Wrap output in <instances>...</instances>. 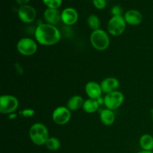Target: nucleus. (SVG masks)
<instances>
[{
  "mask_svg": "<svg viewBox=\"0 0 153 153\" xmlns=\"http://www.w3.org/2000/svg\"><path fill=\"white\" fill-rule=\"evenodd\" d=\"M46 146L51 151H57L61 147V142L59 139L55 137H50L46 143Z\"/></svg>",
  "mask_w": 153,
  "mask_h": 153,
  "instance_id": "20",
  "label": "nucleus"
},
{
  "mask_svg": "<svg viewBox=\"0 0 153 153\" xmlns=\"http://www.w3.org/2000/svg\"><path fill=\"white\" fill-rule=\"evenodd\" d=\"M93 4L96 8L99 10H102L106 7V0H93Z\"/></svg>",
  "mask_w": 153,
  "mask_h": 153,
  "instance_id": "22",
  "label": "nucleus"
},
{
  "mask_svg": "<svg viewBox=\"0 0 153 153\" xmlns=\"http://www.w3.org/2000/svg\"><path fill=\"white\" fill-rule=\"evenodd\" d=\"M152 121H153V110H152Z\"/></svg>",
  "mask_w": 153,
  "mask_h": 153,
  "instance_id": "27",
  "label": "nucleus"
},
{
  "mask_svg": "<svg viewBox=\"0 0 153 153\" xmlns=\"http://www.w3.org/2000/svg\"><path fill=\"white\" fill-rule=\"evenodd\" d=\"M137 153H153L152 151H145V150H142L140 152H138Z\"/></svg>",
  "mask_w": 153,
  "mask_h": 153,
  "instance_id": "26",
  "label": "nucleus"
},
{
  "mask_svg": "<svg viewBox=\"0 0 153 153\" xmlns=\"http://www.w3.org/2000/svg\"><path fill=\"white\" fill-rule=\"evenodd\" d=\"M84 100L81 96L79 95H75L73 96L70 100L67 102V107L70 111H73L79 110L80 108L83 106Z\"/></svg>",
  "mask_w": 153,
  "mask_h": 153,
  "instance_id": "16",
  "label": "nucleus"
},
{
  "mask_svg": "<svg viewBox=\"0 0 153 153\" xmlns=\"http://www.w3.org/2000/svg\"><path fill=\"white\" fill-rule=\"evenodd\" d=\"M16 48H17L18 52L21 55H25V56H31L37 52V44L32 39L24 37L18 41Z\"/></svg>",
  "mask_w": 153,
  "mask_h": 153,
  "instance_id": "6",
  "label": "nucleus"
},
{
  "mask_svg": "<svg viewBox=\"0 0 153 153\" xmlns=\"http://www.w3.org/2000/svg\"><path fill=\"white\" fill-rule=\"evenodd\" d=\"M45 20L48 24L52 25H58L61 21V12L58 9L47 8L43 13Z\"/></svg>",
  "mask_w": 153,
  "mask_h": 153,
  "instance_id": "12",
  "label": "nucleus"
},
{
  "mask_svg": "<svg viewBox=\"0 0 153 153\" xmlns=\"http://www.w3.org/2000/svg\"><path fill=\"white\" fill-rule=\"evenodd\" d=\"M29 137L31 141L37 146L46 144L49 137V131L46 126L40 123L33 124L29 129Z\"/></svg>",
  "mask_w": 153,
  "mask_h": 153,
  "instance_id": "2",
  "label": "nucleus"
},
{
  "mask_svg": "<svg viewBox=\"0 0 153 153\" xmlns=\"http://www.w3.org/2000/svg\"><path fill=\"white\" fill-rule=\"evenodd\" d=\"M43 2L48 8L58 9L62 4V0H43Z\"/></svg>",
  "mask_w": 153,
  "mask_h": 153,
  "instance_id": "21",
  "label": "nucleus"
},
{
  "mask_svg": "<svg viewBox=\"0 0 153 153\" xmlns=\"http://www.w3.org/2000/svg\"><path fill=\"white\" fill-rule=\"evenodd\" d=\"M103 100L105 107L110 110L114 111L120 107L123 104L124 101V95L120 91H116L106 94Z\"/></svg>",
  "mask_w": 153,
  "mask_h": 153,
  "instance_id": "7",
  "label": "nucleus"
},
{
  "mask_svg": "<svg viewBox=\"0 0 153 153\" xmlns=\"http://www.w3.org/2000/svg\"><path fill=\"white\" fill-rule=\"evenodd\" d=\"M140 146L145 151H152L153 149V137L151 134H145L140 137Z\"/></svg>",
  "mask_w": 153,
  "mask_h": 153,
  "instance_id": "18",
  "label": "nucleus"
},
{
  "mask_svg": "<svg viewBox=\"0 0 153 153\" xmlns=\"http://www.w3.org/2000/svg\"><path fill=\"white\" fill-rule=\"evenodd\" d=\"M126 28V22L124 16H112L108 22L107 28L108 31L111 35L120 36L125 31Z\"/></svg>",
  "mask_w": 153,
  "mask_h": 153,
  "instance_id": "4",
  "label": "nucleus"
},
{
  "mask_svg": "<svg viewBox=\"0 0 153 153\" xmlns=\"http://www.w3.org/2000/svg\"><path fill=\"white\" fill-rule=\"evenodd\" d=\"M100 117L101 122L107 126L112 125L115 120L114 113L113 112V111L108 108L102 110L100 114Z\"/></svg>",
  "mask_w": 153,
  "mask_h": 153,
  "instance_id": "15",
  "label": "nucleus"
},
{
  "mask_svg": "<svg viewBox=\"0 0 153 153\" xmlns=\"http://www.w3.org/2000/svg\"><path fill=\"white\" fill-rule=\"evenodd\" d=\"M19 106V101L12 95H2L0 97V111L4 114H13Z\"/></svg>",
  "mask_w": 153,
  "mask_h": 153,
  "instance_id": "5",
  "label": "nucleus"
},
{
  "mask_svg": "<svg viewBox=\"0 0 153 153\" xmlns=\"http://www.w3.org/2000/svg\"><path fill=\"white\" fill-rule=\"evenodd\" d=\"M34 111L28 109V110L23 111V112H22V114H23L25 117H31L34 114Z\"/></svg>",
  "mask_w": 153,
  "mask_h": 153,
  "instance_id": "24",
  "label": "nucleus"
},
{
  "mask_svg": "<svg viewBox=\"0 0 153 153\" xmlns=\"http://www.w3.org/2000/svg\"><path fill=\"white\" fill-rule=\"evenodd\" d=\"M99 107H100V102H98V100L88 99L84 102L82 108L86 113L93 114L98 110Z\"/></svg>",
  "mask_w": 153,
  "mask_h": 153,
  "instance_id": "17",
  "label": "nucleus"
},
{
  "mask_svg": "<svg viewBox=\"0 0 153 153\" xmlns=\"http://www.w3.org/2000/svg\"><path fill=\"white\" fill-rule=\"evenodd\" d=\"M85 93L89 99L99 100L101 99L102 90L100 84L97 83V82L91 81V82H88L85 85Z\"/></svg>",
  "mask_w": 153,
  "mask_h": 153,
  "instance_id": "10",
  "label": "nucleus"
},
{
  "mask_svg": "<svg viewBox=\"0 0 153 153\" xmlns=\"http://www.w3.org/2000/svg\"><path fill=\"white\" fill-rule=\"evenodd\" d=\"M88 25L89 28L92 29L93 31L100 29V25H101L100 18L95 14L90 15L88 18Z\"/></svg>",
  "mask_w": 153,
  "mask_h": 153,
  "instance_id": "19",
  "label": "nucleus"
},
{
  "mask_svg": "<svg viewBox=\"0 0 153 153\" xmlns=\"http://www.w3.org/2000/svg\"><path fill=\"white\" fill-rule=\"evenodd\" d=\"M124 19H125L126 23L131 25H137L141 23L143 20V16L141 13L137 10H128L124 14Z\"/></svg>",
  "mask_w": 153,
  "mask_h": 153,
  "instance_id": "14",
  "label": "nucleus"
},
{
  "mask_svg": "<svg viewBox=\"0 0 153 153\" xmlns=\"http://www.w3.org/2000/svg\"><path fill=\"white\" fill-rule=\"evenodd\" d=\"M34 37L37 43L40 44L43 46H52L60 41L61 34L55 25L42 23L36 28Z\"/></svg>",
  "mask_w": 153,
  "mask_h": 153,
  "instance_id": "1",
  "label": "nucleus"
},
{
  "mask_svg": "<svg viewBox=\"0 0 153 153\" xmlns=\"http://www.w3.org/2000/svg\"><path fill=\"white\" fill-rule=\"evenodd\" d=\"M79 19L78 11L73 7H67L61 11V21L67 25L76 23Z\"/></svg>",
  "mask_w": 153,
  "mask_h": 153,
  "instance_id": "11",
  "label": "nucleus"
},
{
  "mask_svg": "<svg viewBox=\"0 0 153 153\" xmlns=\"http://www.w3.org/2000/svg\"><path fill=\"white\" fill-rule=\"evenodd\" d=\"M18 16L22 22L25 23H31L34 22L37 17V11L35 8L29 4L20 6L18 10Z\"/></svg>",
  "mask_w": 153,
  "mask_h": 153,
  "instance_id": "9",
  "label": "nucleus"
},
{
  "mask_svg": "<svg viewBox=\"0 0 153 153\" xmlns=\"http://www.w3.org/2000/svg\"><path fill=\"white\" fill-rule=\"evenodd\" d=\"M16 1L18 4H19L20 6H22L28 4V3L29 2L30 0H16Z\"/></svg>",
  "mask_w": 153,
  "mask_h": 153,
  "instance_id": "25",
  "label": "nucleus"
},
{
  "mask_svg": "<svg viewBox=\"0 0 153 153\" xmlns=\"http://www.w3.org/2000/svg\"><path fill=\"white\" fill-rule=\"evenodd\" d=\"M100 85H101L102 92L108 94L117 91L120 87V82L116 78L108 77L103 79L100 83Z\"/></svg>",
  "mask_w": 153,
  "mask_h": 153,
  "instance_id": "13",
  "label": "nucleus"
},
{
  "mask_svg": "<svg viewBox=\"0 0 153 153\" xmlns=\"http://www.w3.org/2000/svg\"><path fill=\"white\" fill-rule=\"evenodd\" d=\"M112 16H120L123 13V8L120 5H115L111 8Z\"/></svg>",
  "mask_w": 153,
  "mask_h": 153,
  "instance_id": "23",
  "label": "nucleus"
},
{
  "mask_svg": "<svg viewBox=\"0 0 153 153\" xmlns=\"http://www.w3.org/2000/svg\"><path fill=\"white\" fill-rule=\"evenodd\" d=\"M91 43L93 47L98 51H104L108 48L110 44V38L105 31L102 29H98L93 31L91 33Z\"/></svg>",
  "mask_w": 153,
  "mask_h": 153,
  "instance_id": "3",
  "label": "nucleus"
},
{
  "mask_svg": "<svg viewBox=\"0 0 153 153\" xmlns=\"http://www.w3.org/2000/svg\"><path fill=\"white\" fill-rule=\"evenodd\" d=\"M71 113L67 107L59 106L52 112V120L58 125H65L70 121Z\"/></svg>",
  "mask_w": 153,
  "mask_h": 153,
  "instance_id": "8",
  "label": "nucleus"
}]
</instances>
